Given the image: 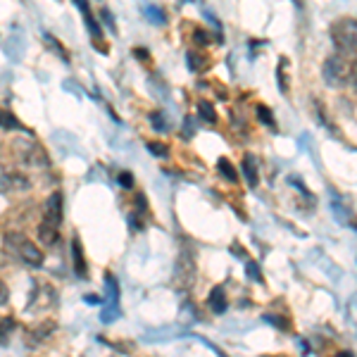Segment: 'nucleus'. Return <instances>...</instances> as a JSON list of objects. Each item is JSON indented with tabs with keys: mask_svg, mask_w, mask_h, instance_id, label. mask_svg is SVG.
Returning <instances> with one entry per match:
<instances>
[{
	"mask_svg": "<svg viewBox=\"0 0 357 357\" xmlns=\"http://www.w3.org/2000/svg\"><path fill=\"white\" fill-rule=\"evenodd\" d=\"M331 41L341 53H355L357 50V20L343 17L331 24Z\"/></svg>",
	"mask_w": 357,
	"mask_h": 357,
	"instance_id": "nucleus-1",
	"label": "nucleus"
},
{
	"mask_svg": "<svg viewBox=\"0 0 357 357\" xmlns=\"http://www.w3.org/2000/svg\"><path fill=\"white\" fill-rule=\"evenodd\" d=\"M350 62L345 60L343 55H331L326 57L324 62V69H321V74H324V82L329 86H345L350 84Z\"/></svg>",
	"mask_w": 357,
	"mask_h": 357,
	"instance_id": "nucleus-2",
	"label": "nucleus"
},
{
	"mask_svg": "<svg viewBox=\"0 0 357 357\" xmlns=\"http://www.w3.org/2000/svg\"><path fill=\"white\" fill-rule=\"evenodd\" d=\"M15 153H17V158L29 167H48L50 165L48 153H45L36 141H29V138L15 141Z\"/></svg>",
	"mask_w": 357,
	"mask_h": 357,
	"instance_id": "nucleus-3",
	"label": "nucleus"
},
{
	"mask_svg": "<svg viewBox=\"0 0 357 357\" xmlns=\"http://www.w3.org/2000/svg\"><path fill=\"white\" fill-rule=\"evenodd\" d=\"M10 241H13V245L17 248V255L24 260L29 267H43V252H41V248H38L36 243H31V241H26L24 236H20V234H10L8 236Z\"/></svg>",
	"mask_w": 357,
	"mask_h": 357,
	"instance_id": "nucleus-4",
	"label": "nucleus"
},
{
	"mask_svg": "<svg viewBox=\"0 0 357 357\" xmlns=\"http://www.w3.org/2000/svg\"><path fill=\"white\" fill-rule=\"evenodd\" d=\"M174 279H176V286L181 291H188L195 281V262L188 252H181L178 255V262H176V269H174Z\"/></svg>",
	"mask_w": 357,
	"mask_h": 357,
	"instance_id": "nucleus-5",
	"label": "nucleus"
},
{
	"mask_svg": "<svg viewBox=\"0 0 357 357\" xmlns=\"http://www.w3.org/2000/svg\"><path fill=\"white\" fill-rule=\"evenodd\" d=\"M105 286H107V305L102 310V321H112L119 317V284L112 274H105Z\"/></svg>",
	"mask_w": 357,
	"mask_h": 357,
	"instance_id": "nucleus-6",
	"label": "nucleus"
},
{
	"mask_svg": "<svg viewBox=\"0 0 357 357\" xmlns=\"http://www.w3.org/2000/svg\"><path fill=\"white\" fill-rule=\"evenodd\" d=\"M62 215H65V203H62V193L55 191L48 200H45V220L53 222L55 227H60V224H62Z\"/></svg>",
	"mask_w": 357,
	"mask_h": 357,
	"instance_id": "nucleus-7",
	"label": "nucleus"
},
{
	"mask_svg": "<svg viewBox=\"0 0 357 357\" xmlns=\"http://www.w3.org/2000/svg\"><path fill=\"white\" fill-rule=\"evenodd\" d=\"M38 238L43 241V245L53 248L57 241H60V227H55L53 222L43 220V224L38 227Z\"/></svg>",
	"mask_w": 357,
	"mask_h": 357,
	"instance_id": "nucleus-8",
	"label": "nucleus"
},
{
	"mask_svg": "<svg viewBox=\"0 0 357 357\" xmlns=\"http://www.w3.org/2000/svg\"><path fill=\"white\" fill-rule=\"evenodd\" d=\"M243 174H245V181L248 186H257V158L252 153H245L243 155Z\"/></svg>",
	"mask_w": 357,
	"mask_h": 357,
	"instance_id": "nucleus-9",
	"label": "nucleus"
},
{
	"mask_svg": "<svg viewBox=\"0 0 357 357\" xmlns=\"http://www.w3.org/2000/svg\"><path fill=\"white\" fill-rule=\"evenodd\" d=\"M207 303H210V310H212V312H215V314L227 312L229 303H227V296H224V289H222V286H217V289H212L210 298H207Z\"/></svg>",
	"mask_w": 357,
	"mask_h": 357,
	"instance_id": "nucleus-10",
	"label": "nucleus"
},
{
	"mask_svg": "<svg viewBox=\"0 0 357 357\" xmlns=\"http://www.w3.org/2000/svg\"><path fill=\"white\" fill-rule=\"evenodd\" d=\"M72 255H74V274L77 276H86V260H84V252H82V243H79V238H74L72 241Z\"/></svg>",
	"mask_w": 357,
	"mask_h": 357,
	"instance_id": "nucleus-11",
	"label": "nucleus"
},
{
	"mask_svg": "<svg viewBox=\"0 0 357 357\" xmlns=\"http://www.w3.org/2000/svg\"><path fill=\"white\" fill-rule=\"evenodd\" d=\"M217 169H220V174L227 178V181H236V178H238V172L234 169V165L229 162L227 158H220V162H217Z\"/></svg>",
	"mask_w": 357,
	"mask_h": 357,
	"instance_id": "nucleus-12",
	"label": "nucleus"
},
{
	"mask_svg": "<svg viewBox=\"0 0 357 357\" xmlns=\"http://www.w3.org/2000/svg\"><path fill=\"white\" fill-rule=\"evenodd\" d=\"M198 114H200V119H205L207 124H215V122H217L215 107H212L207 100H200V102H198Z\"/></svg>",
	"mask_w": 357,
	"mask_h": 357,
	"instance_id": "nucleus-13",
	"label": "nucleus"
},
{
	"mask_svg": "<svg viewBox=\"0 0 357 357\" xmlns=\"http://www.w3.org/2000/svg\"><path fill=\"white\" fill-rule=\"evenodd\" d=\"M286 67H289V62L281 60L279 69H276V77H279V89H281V93H289V91H291V84H289V72H286Z\"/></svg>",
	"mask_w": 357,
	"mask_h": 357,
	"instance_id": "nucleus-14",
	"label": "nucleus"
},
{
	"mask_svg": "<svg viewBox=\"0 0 357 357\" xmlns=\"http://www.w3.org/2000/svg\"><path fill=\"white\" fill-rule=\"evenodd\" d=\"M257 119L264 124V126H269V129H276V119L272 117V112H269V107H264V105H257Z\"/></svg>",
	"mask_w": 357,
	"mask_h": 357,
	"instance_id": "nucleus-15",
	"label": "nucleus"
},
{
	"mask_svg": "<svg viewBox=\"0 0 357 357\" xmlns=\"http://www.w3.org/2000/svg\"><path fill=\"white\" fill-rule=\"evenodd\" d=\"M186 62H188V69H191V72H203V60H198L195 50H188V53H186Z\"/></svg>",
	"mask_w": 357,
	"mask_h": 357,
	"instance_id": "nucleus-16",
	"label": "nucleus"
},
{
	"mask_svg": "<svg viewBox=\"0 0 357 357\" xmlns=\"http://www.w3.org/2000/svg\"><path fill=\"white\" fill-rule=\"evenodd\" d=\"M148 151H151L155 158H167L169 155V151H167V146L165 143H158V141H151L148 143Z\"/></svg>",
	"mask_w": 357,
	"mask_h": 357,
	"instance_id": "nucleus-17",
	"label": "nucleus"
},
{
	"mask_svg": "<svg viewBox=\"0 0 357 357\" xmlns=\"http://www.w3.org/2000/svg\"><path fill=\"white\" fill-rule=\"evenodd\" d=\"M143 15H146L151 22H155V24H165V15L160 13L158 8H146V10H143Z\"/></svg>",
	"mask_w": 357,
	"mask_h": 357,
	"instance_id": "nucleus-18",
	"label": "nucleus"
},
{
	"mask_svg": "<svg viewBox=\"0 0 357 357\" xmlns=\"http://www.w3.org/2000/svg\"><path fill=\"white\" fill-rule=\"evenodd\" d=\"M3 129H20V122L8 110H3Z\"/></svg>",
	"mask_w": 357,
	"mask_h": 357,
	"instance_id": "nucleus-19",
	"label": "nucleus"
},
{
	"mask_svg": "<svg viewBox=\"0 0 357 357\" xmlns=\"http://www.w3.org/2000/svg\"><path fill=\"white\" fill-rule=\"evenodd\" d=\"M248 276H250V281H262V272L255 267V262H248Z\"/></svg>",
	"mask_w": 357,
	"mask_h": 357,
	"instance_id": "nucleus-20",
	"label": "nucleus"
},
{
	"mask_svg": "<svg viewBox=\"0 0 357 357\" xmlns=\"http://www.w3.org/2000/svg\"><path fill=\"white\" fill-rule=\"evenodd\" d=\"M151 119H153V124H155V129H158V131H165V129H167V126H165V119L160 117V112H153V114H151Z\"/></svg>",
	"mask_w": 357,
	"mask_h": 357,
	"instance_id": "nucleus-21",
	"label": "nucleus"
},
{
	"mask_svg": "<svg viewBox=\"0 0 357 357\" xmlns=\"http://www.w3.org/2000/svg\"><path fill=\"white\" fill-rule=\"evenodd\" d=\"M119 183H122L124 188H131L134 186V176H131L129 172H124V174H119Z\"/></svg>",
	"mask_w": 357,
	"mask_h": 357,
	"instance_id": "nucleus-22",
	"label": "nucleus"
},
{
	"mask_svg": "<svg viewBox=\"0 0 357 357\" xmlns=\"http://www.w3.org/2000/svg\"><path fill=\"white\" fill-rule=\"evenodd\" d=\"M350 86L357 91V60L353 62V67H350Z\"/></svg>",
	"mask_w": 357,
	"mask_h": 357,
	"instance_id": "nucleus-23",
	"label": "nucleus"
},
{
	"mask_svg": "<svg viewBox=\"0 0 357 357\" xmlns=\"http://www.w3.org/2000/svg\"><path fill=\"white\" fill-rule=\"evenodd\" d=\"M267 321H272V324H279V326H281V329H286V326H289V324H286V321L276 319V317H274V314H267Z\"/></svg>",
	"mask_w": 357,
	"mask_h": 357,
	"instance_id": "nucleus-24",
	"label": "nucleus"
}]
</instances>
